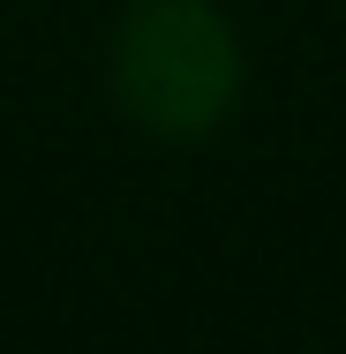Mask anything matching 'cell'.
Wrapping results in <instances>:
<instances>
[{"label":"cell","instance_id":"6da1fadb","mask_svg":"<svg viewBox=\"0 0 346 354\" xmlns=\"http://www.w3.org/2000/svg\"><path fill=\"white\" fill-rule=\"evenodd\" d=\"M241 91L233 23L211 0H136L113 30V98L151 136H204Z\"/></svg>","mask_w":346,"mask_h":354}]
</instances>
